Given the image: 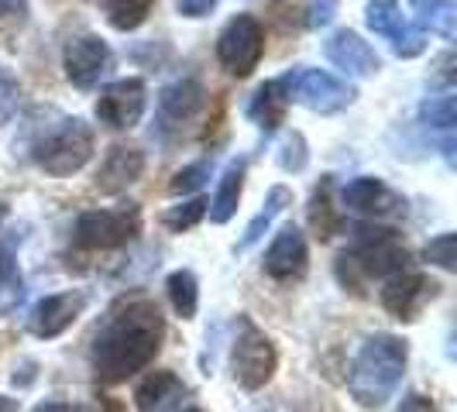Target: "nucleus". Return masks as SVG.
Segmentation results:
<instances>
[{"label": "nucleus", "mask_w": 457, "mask_h": 412, "mask_svg": "<svg viewBox=\"0 0 457 412\" xmlns=\"http://www.w3.org/2000/svg\"><path fill=\"white\" fill-rule=\"evenodd\" d=\"M165 341V317L148 296L120 299L107 309L90 343V367L96 382L120 385L159 358Z\"/></svg>", "instance_id": "nucleus-1"}, {"label": "nucleus", "mask_w": 457, "mask_h": 412, "mask_svg": "<svg viewBox=\"0 0 457 412\" xmlns=\"http://www.w3.org/2000/svg\"><path fill=\"white\" fill-rule=\"evenodd\" d=\"M410 365V343L395 334H371L347 375V391L361 409H382Z\"/></svg>", "instance_id": "nucleus-2"}, {"label": "nucleus", "mask_w": 457, "mask_h": 412, "mask_svg": "<svg viewBox=\"0 0 457 412\" xmlns=\"http://www.w3.org/2000/svg\"><path fill=\"white\" fill-rule=\"evenodd\" d=\"M410 261V248L392 227H375V224H358L351 230V248L337 258V278L341 285L361 293L368 282L389 278L403 272Z\"/></svg>", "instance_id": "nucleus-3"}, {"label": "nucleus", "mask_w": 457, "mask_h": 412, "mask_svg": "<svg viewBox=\"0 0 457 412\" xmlns=\"http://www.w3.org/2000/svg\"><path fill=\"white\" fill-rule=\"evenodd\" d=\"M93 144L96 137L83 117H59L52 128H46L31 141V161L48 176L66 179L93 159Z\"/></svg>", "instance_id": "nucleus-4"}, {"label": "nucleus", "mask_w": 457, "mask_h": 412, "mask_svg": "<svg viewBox=\"0 0 457 412\" xmlns=\"http://www.w3.org/2000/svg\"><path fill=\"white\" fill-rule=\"evenodd\" d=\"M278 354L265 330H258L248 317L237 320V337L230 343V375L245 391H258L272 382Z\"/></svg>", "instance_id": "nucleus-5"}, {"label": "nucleus", "mask_w": 457, "mask_h": 412, "mask_svg": "<svg viewBox=\"0 0 457 412\" xmlns=\"http://www.w3.org/2000/svg\"><path fill=\"white\" fill-rule=\"evenodd\" d=\"M282 90H286V100L289 103H299L313 114H337L344 107L354 103V87H347L344 79L323 72V69H310V66H299L286 76H278Z\"/></svg>", "instance_id": "nucleus-6"}, {"label": "nucleus", "mask_w": 457, "mask_h": 412, "mask_svg": "<svg viewBox=\"0 0 457 412\" xmlns=\"http://www.w3.org/2000/svg\"><path fill=\"white\" fill-rule=\"evenodd\" d=\"M76 248L83 251H114L131 244L141 234V210L137 203H124L117 210H87L76 220Z\"/></svg>", "instance_id": "nucleus-7"}, {"label": "nucleus", "mask_w": 457, "mask_h": 412, "mask_svg": "<svg viewBox=\"0 0 457 412\" xmlns=\"http://www.w3.org/2000/svg\"><path fill=\"white\" fill-rule=\"evenodd\" d=\"M265 55V28L254 14H237L217 35V59L230 76L248 79Z\"/></svg>", "instance_id": "nucleus-8"}, {"label": "nucleus", "mask_w": 457, "mask_h": 412, "mask_svg": "<svg viewBox=\"0 0 457 412\" xmlns=\"http://www.w3.org/2000/svg\"><path fill=\"white\" fill-rule=\"evenodd\" d=\"M365 24H368V31H371V35H378V38H386V42H389L392 52H395L399 59H416V55H423V52H427V38H423V31H420V28L403 14L399 0H368Z\"/></svg>", "instance_id": "nucleus-9"}, {"label": "nucleus", "mask_w": 457, "mask_h": 412, "mask_svg": "<svg viewBox=\"0 0 457 412\" xmlns=\"http://www.w3.org/2000/svg\"><path fill=\"white\" fill-rule=\"evenodd\" d=\"M111 66H114V55H111V45L100 35H76L62 48L66 79L83 93L96 90L100 79L111 72Z\"/></svg>", "instance_id": "nucleus-10"}, {"label": "nucleus", "mask_w": 457, "mask_h": 412, "mask_svg": "<svg viewBox=\"0 0 457 412\" xmlns=\"http://www.w3.org/2000/svg\"><path fill=\"white\" fill-rule=\"evenodd\" d=\"M206 107V90L200 79H176L159 93V117H155V131L159 137L183 135V128H189L200 111Z\"/></svg>", "instance_id": "nucleus-11"}, {"label": "nucleus", "mask_w": 457, "mask_h": 412, "mask_svg": "<svg viewBox=\"0 0 457 412\" xmlns=\"http://www.w3.org/2000/svg\"><path fill=\"white\" fill-rule=\"evenodd\" d=\"M145 103H148V90L145 79L128 76V79H114L100 90L96 100V117L100 124H107L111 131H131L137 120L145 117Z\"/></svg>", "instance_id": "nucleus-12"}, {"label": "nucleus", "mask_w": 457, "mask_h": 412, "mask_svg": "<svg viewBox=\"0 0 457 412\" xmlns=\"http://www.w3.org/2000/svg\"><path fill=\"white\" fill-rule=\"evenodd\" d=\"M436 293H440V285H436L430 275L403 268V272L382 278V293H378V299H382L386 313H392L395 320L410 323L423 313V306H427Z\"/></svg>", "instance_id": "nucleus-13"}, {"label": "nucleus", "mask_w": 457, "mask_h": 412, "mask_svg": "<svg viewBox=\"0 0 457 412\" xmlns=\"http://www.w3.org/2000/svg\"><path fill=\"white\" fill-rule=\"evenodd\" d=\"M262 268L275 282H299L310 268V248H306L303 230L293 227V224H286L278 230L265 258H262Z\"/></svg>", "instance_id": "nucleus-14"}, {"label": "nucleus", "mask_w": 457, "mask_h": 412, "mask_svg": "<svg viewBox=\"0 0 457 412\" xmlns=\"http://www.w3.org/2000/svg\"><path fill=\"white\" fill-rule=\"evenodd\" d=\"M341 200L347 210H354V213H361V217H371V220L406 213V200H403L395 189H389L382 179H375V176H358V179H351V183L344 185Z\"/></svg>", "instance_id": "nucleus-15"}, {"label": "nucleus", "mask_w": 457, "mask_h": 412, "mask_svg": "<svg viewBox=\"0 0 457 412\" xmlns=\"http://www.w3.org/2000/svg\"><path fill=\"white\" fill-rule=\"evenodd\" d=\"M87 309V296L83 293H55L35 302L31 317H28V330L42 341H55L59 334H66L72 323L79 320V313Z\"/></svg>", "instance_id": "nucleus-16"}, {"label": "nucleus", "mask_w": 457, "mask_h": 412, "mask_svg": "<svg viewBox=\"0 0 457 412\" xmlns=\"http://www.w3.org/2000/svg\"><path fill=\"white\" fill-rule=\"evenodd\" d=\"M323 52H327V59L341 69L344 76H354V79H368V76H375V72L382 69L378 52L368 45L358 31H351V28L334 31V35L327 38Z\"/></svg>", "instance_id": "nucleus-17"}, {"label": "nucleus", "mask_w": 457, "mask_h": 412, "mask_svg": "<svg viewBox=\"0 0 457 412\" xmlns=\"http://www.w3.org/2000/svg\"><path fill=\"white\" fill-rule=\"evenodd\" d=\"M145 172V152L135 148V144H114L100 169H96V179H93V189L104 193V196H117L124 193L128 185H135Z\"/></svg>", "instance_id": "nucleus-18"}, {"label": "nucleus", "mask_w": 457, "mask_h": 412, "mask_svg": "<svg viewBox=\"0 0 457 412\" xmlns=\"http://www.w3.org/2000/svg\"><path fill=\"white\" fill-rule=\"evenodd\" d=\"M186 391L189 389L176 371H152L135 389V406L137 412H176Z\"/></svg>", "instance_id": "nucleus-19"}, {"label": "nucleus", "mask_w": 457, "mask_h": 412, "mask_svg": "<svg viewBox=\"0 0 457 412\" xmlns=\"http://www.w3.org/2000/svg\"><path fill=\"white\" fill-rule=\"evenodd\" d=\"M245 176H248V159H245V155H241V159H234L228 169H224V176H220V183H217L213 200L206 203V213H210V220H213V224H228L230 217L237 213L241 193H245Z\"/></svg>", "instance_id": "nucleus-20"}, {"label": "nucleus", "mask_w": 457, "mask_h": 412, "mask_svg": "<svg viewBox=\"0 0 457 412\" xmlns=\"http://www.w3.org/2000/svg\"><path fill=\"white\" fill-rule=\"evenodd\" d=\"M286 107H289V100H286L282 83H278V79H269V83H265V87H258V93L252 96V103H248V117H252L265 135H272V131H278V124L286 120Z\"/></svg>", "instance_id": "nucleus-21"}, {"label": "nucleus", "mask_w": 457, "mask_h": 412, "mask_svg": "<svg viewBox=\"0 0 457 412\" xmlns=\"http://www.w3.org/2000/svg\"><path fill=\"white\" fill-rule=\"evenodd\" d=\"M420 120H423V128H430V131L440 135L444 155H447V161H454V124H457L454 96H451V93L430 96V100L420 107Z\"/></svg>", "instance_id": "nucleus-22"}, {"label": "nucleus", "mask_w": 457, "mask_h": 412, "mask_svg": "<svg viewBox=\"0 0 457 412\" xmlns=\"http://www.w3.org/2000/svg\"><path fill=\"white\" fill-rule=\"evenodd\" d=\"M24 299V278L14 258V241L0 244V317H11Z\"/></svg>", "instance_id": "nucleus-23"}, {"label": "nucleus", "mask_w": 457, "mask_h": 412, "mask_svg": "<svg viewBox=\"0 0 457 412\" xmlns=\"http://www.w3.org/2000/svg\"><path fill=\"white\" fill-rule=\"evenodd\" d=\"M412 14L420 28H430L440 38H454L457 35V4L454 0H410Z\"/></svg>", "instance_id": "nucleus-24"}, {"label": "nucleus", "mask_w": 457, "mask_h": 412, "mask_svg": "<svg viewBox=\"0 0 457 412\" xmlns=\"http://www.w3.org/2000/svg\"><path fill=\"white\" fill-rule=\"evenodd\" d=\"M293 203V193L286 189V185H272L269 189V200H265V210H258L254 213V220L248 224V230H245V237L237 241V251H248V248H254L265 234H269V227L275 224V217L286 210V206Z\"/></svg>", "instance_id": "nucleus-25"}, {"label": "nucleus", "mask_w": 457, "mask_h": 412, "mask_svg": "<svg viewBox=\"0 0 457 412\" xmlns=\"http://www.w3.org/2000/svg\"><path fill=\"white\" fill-rule=\"evenodd\" d=\"M165 293H169V302L176 309V317L183 320H193L196 309H200V282L189 268H179L165 278Z\"/></svg>", "instance_id": "nucleus-26"}, {"label": "nucleus", "mask_w": 457, "mask_h": 412, "mask_svg": "<svg viewBox=\"0 0 457 412\" xmlns=\"http://www.w3.org/2000/svg\"><path fill=\"white\" fill-rule=\"evenodd\" d=\"M330 189H334L330 176H323V183L317 185V193H313V206H310V224H313L320 241H330V237L341 230V213L330 210Z\"/></svg>", "instance_id": "nucleus-27"}, {"label": "nucleus", "mask_w": 457, "mask_h": 412, "mask_svg": "<svg viewBox=\"0 0 457 412\" xmlns=\"http://www.w3.org/2000/svg\"><path fill=\"white\" fill-rule=\"evenodd\" d=\"M155 0H104V11H107V21L117 31H135L148 21Z\"/></svg>", "instance_id": "nucleus-28"}, {"label": "nucleus", "mask_w": 457, "mask_h": 412, "mask_svg": "<svg viewBox=\"0 0 457 412\" xmlns=\"http://www.w3.org/2000/svg\"><path fill=\"white\" fill-rule=\"evenodd\" d=\"M204 217H206V200L204 196H193V200H183L179 206H169L165 217H162V224L169 230H176V234H183V230L196 227Z\"/></svg>", "instance_id": "nucleus-29"}, {"label": "nucleus", "mask_w": 457, "mask_h": 412, "mask_svg": "<svg viewBox=\"0 0 457 412\" xmlns=\"http://www.w3.org/2000/svg\"><path fill=\"white\" fill-rule=\"evenodd\" d=\"M210 159H200L193 161V165H186V169H179L176 176H172V183H169V193L172 196H189V193H200L204 189V183L210 179Z\"/></svg>", "instance_id": "nucleus-30"}, {"label": "nucleus", "mask_w": 457, "mask_h": 412, "mask_svg": "<svg viewBox=\"0 0 457 412\" xmlns=\"http://www.w3.org/2000/svg\"><path fill=\"white\" fill-rule=\"evenodd\" d=\"M18 103H21V83L0 66V124L18 114Z\"/></svg>", "instance_id": "nucleus-31"}, {"label": "nucleus", "mask_w": 457, "mask_h": 412, "mask_svg": "<svg viewBox=\"0 0 457 412\" xmlns=\"http://www.w3.org/2000/svg\"><path fill=\"white\" fill-rule=\"evenodd\" d=\"M306 161H310V155H306V141H303V135L293 131V137L282 144L278 165H282L286 172H303V169H306Z\"/></svg>", "instance_id": "nucleus-32"}, {"label": "nucleus", "mask_w": 457, "mask_h": 412, "mask_svg": "<svg viewBox=\"0 0 457 412\" xmlns=\"http://www.w3.org/2000/svg\"><path fill=\"white\" fill-rule=\"evenodd\" d=\"M427 261L440 265L444 272H454V234H440L427 244Z\"/></svg>", "instance_id": "nucleus-33"}, {"label": "nucleus", "mask_w": 457, "mask_h": 412, "mask_svg": "<svg viewBox=\"0 0 457 412\" xmlns=\"http://www.w3.org/2000/svg\"><path fill=\"white\" fill-rule=\"evenodd\" d=\"M337 4H341V0H310V7H306V24H310V28H327V24L334 21V14H337Z\"/></svg>", "instance_id": "nucleus-34"}, {"label": "nucleus", "mask_w": 457, "mask_h": 412, "mask_svg": "<svg viewBox=\"0 0 457 412\" xmlns=\"http://www.w3.org/2000/svg\"><path fill=\"white\" fill-rule=\"evenodd\" d=\"M176 11L183 14V18H206V14H213L217 11V0H176Z\"/></svg>", "instance_id": "nucleus-35"}, {"label": "nucleus", "mask_w": 457, "mask_h": 412, "mask_svg": "<svg viewBox=\"0 0 457 412\" xmlns=\"http://www.w3.org/2000/svg\"><path fill=\"white\" fill-rule=\"evenodd\" d=\"M72 412H124V406L117 399H111V395H93L87 402H79Z\"/></svg>", "instance_id": "nucleus-36"}, {"label": "nucleus", "mask_w": 457, "mask_h": 412, "mask_svg": "<svg viewBox=\"0 0 457 412\" xmlns=\"http://www.w3.org/2000/svg\"><path fill=\"white\" fill-rule=\"evenodd\" d=\"M395 412H436V406H434V399H427V395H420V391H410V395L399 402Z\"/></svg>", "instance_id": "nucleus-37"}, {"label": "nucleus", "mask_w": 457, "mask_h": 412, "mask_svg": "<svg viewBox=\"0 0 457 412\" xmlns=\"http://www.w3.org/2000/svg\"><path fill=\"white\" fill-rule=\"evenodd\" d=\"M28 14V0H0V21H21Z\"/></svg>", "instance_id": "nucleus-38"}, {"label": "nucleus", "mask_w": 457, "mask_h": 412, "mask_svg": "<svg viewBox=\"0 0 457 412\" xmlns=\"http://www.w3.org/2000/svg\"><path fill=\"white\" fill-rule=\"evenodd\" d=\"M31 412H72L69 402H42V406H35Z\"/></svg>", "instance_id": "nucleus-39"}, {"label": "nucleus", "mask_w": 457, "mask_h": 412, "mask_svg": "<svg viewBox=\"0 0 457 412\" xmlns=\"http://www.w3.org/2000/svg\"><path fill=\"white\" fill-rule=\"evenodd\" d=\"M0 412H18V399H7V395H0Z\"/></svg>", "instance_id": "nucleus-40"}, {"label": "nucleus", "mask_w": 457, "mask_h": 412, "mask_svg": "<svg viewBox=\"0 0 457 412\" xmlns=\"http://www.w3.org/2000/svg\"><path fill=\"white\" fill-rule=\"evenodd\" d=\"M186 412H206V409H200V406H193V409H186Z\"/></svg>", "instance_id": "nucleus-41"}]
</instances>
